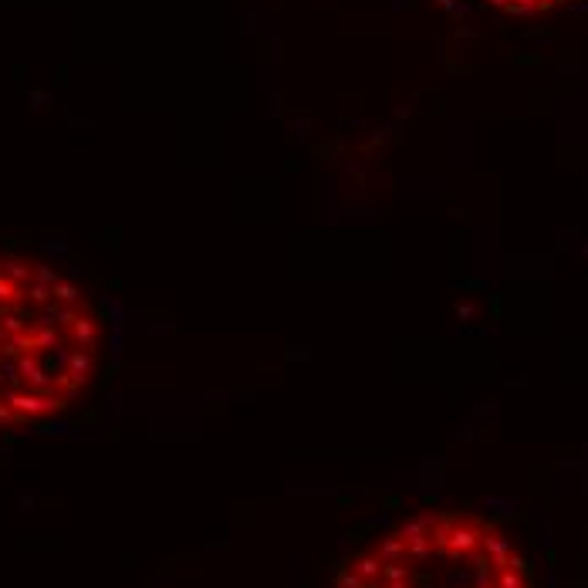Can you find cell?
<instances>
[{"label":"cell","instance_id":"1","mask_svg":"<svg viewBox=\"0 0 588 588\" xmlns=\"http://www.w3.org/2000/svg\"><path fill=\"white\" fill-rule=\"evenodd\" d=\"M102 321L48 264L0 257V426L64 412L98 372Z\"/></svg>","mask_w":588,"mask_h":588},{"label":"cell","instance_id":"2","mask_svg":"<svg viewBox=\"0 0 588 588\" xmlns=\"http://www.w3.org/2000/svg\"><path fill=\"white\" fill-rule=\"evenodd\" d=\"M332 588H534L514 537L467 511H426L355 551Z\"/></svg>","mask_w":588,"mask_h":588},{"label":"cell","instance_id":"3","mask_svg":"<svg viewBox=\"0 0 588 588\" xmlns=\"http://www.w3.org/2000/svg\"><path fill=\"white\" fill-rule=\"evenodd\" d=\"M487 4L507 14H548L558 7H568V4H578V0H487Z\"/></svg>","mask_w":588,"mask_h":588}]
</instances>
